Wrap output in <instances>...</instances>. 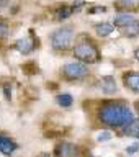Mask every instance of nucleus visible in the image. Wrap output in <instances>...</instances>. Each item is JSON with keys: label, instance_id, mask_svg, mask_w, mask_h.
<instances>
[{"label": "nucleus", "instance_id": "nucleus-14", "mask_svg": "<svg viewBox=\"0 0 139 157\" xmlns=\"http://www.w3.org/2000/svg\"><path fill=\"white\" fill-rule=\"evenodd\" d=\"M123 31H125V34L128 38H136L139 34V20H133L128 26L123 28Z\"/></svg>", "mask_w": 139, "mask_h": 157}, {"label": "nucleus", "instance_id": "nucleus-17", "mask_svg": "<svg viewBox=\"0 0 139 157\" xmlns=\"http://www.w3.org/2000/svg\"><path fill=\"white\" fill-rule=\"evenodd\" d=\"M72 13H74V7H62V8L57 10L56 18H57V20H67Z\"/></svg>", "mask_w": 139, "mask_h": 157}, {"label": "nucleus", "instance_id": "nucleus-6", "mask_svg": "<svg viewBox=\"0 0 139 157\" xmlns=\"http://www.w3.org/2000/svg\"><path fill=\"white\" fill-rule=\"evenodd\" d=\"M15 151H18V144L10 136L0 132V152L5 155H12Z\"/></svg>", "mask_w": 139, "mask_h": 157}, {"label": "nucleus", "instance_id": "nucleus-1", "mask_svg": "<svg viewBox=\"0 0 139 157\" xmlns=\"http://www.w3.org/2000/svg\"><path fill=\"white\" fill-rule=\"evenodd\" d=\"M98 118L103 124L110 128H123L134 120V115L131 108H128L123 103H105L98 110Z\"/></svg>", "mask_w": 139, "mask_h": 157}, {"label": "nucleus", "instance_id": "nucleus-26", "mask_svg": "<svg viewBox=\"0 0 139 157\" xmlns=\"http://www.w3.org/2000/svg\"><path fill=\"white\" fill-rule=\"evenodd\" d=\"M41 157H51V155H48V154H41Z\"/></svg>", "mask_w": 139, "mask_h": 157}, {"label": "nucleus", "instance_id": "nucleus-22", "mask_svg": "<svg viewBox=\"0 0 139 157\" xmlns=\"http://www.w3.org/2000/svg\"><path fill=\"white\" fill-rule=\"evenodd\" d=\"M82 5H83V0H77V2H74L72 7H74V10H79V8L82 7Z\"/></svg>", "mask_w": 139, "mask_h": 157}, {"label": "nucleus", "instance_id": "nucleus-19", "mask_svg": "<svg viewBox=\"0 0 139 157\" xmlns=\"http://www.w3.org/2000/svg\"><path fill=\"white\" fill-rule=\"evenodd\" d=\"M110 139H111V134H110V132H100V134L97 136V141H98V142L110 141Z\"/></svg>", "mask_w": 139, "mask_h": 157}, {"label": "nucleus", "instance_id": "nucleus-8", "mask_svg": "<svg viewBox=\"0 0 139 157\" xmlns=\"http://www.w3.org/2000/svg\"><path fill=\"white\" fill-rule=\"evenodd\" d=\"M15 49H17L18 52H21V54H29L34 49V41L31 38H28V36H23V38L17 39Z\"/></svg>", "mask_w": 139, "mask_h": 157}, {"label": "nucleus", "instance_id": "nucleus-24", "mask_svg": "<svg viewBox=\"0 0 139 157\" xmlns=\"http://www.w3.org/2000/svg\"><path fill=\"white\" fill-rule=\"evenodd\" d=\"M134 57L137 59V61H139V48L136 49V51H134Z\"/></svg>", "mask_w": 139, "mask_h": 157}, {"label": "nucleus", "instance_id": "nucleus-18", "mask_svg": "<svg viewBox=\"0 0 139 157\" xmlns=\"http://www.w3.org/2000/svg\"><path fill=\"white\" fill-rule=\"evenodd\" d=\"M106 7H90L88 8V13L90 15H97V13H105Z\"/></svg>", "mask_w": 139, "mask_h": 157}, {"label": "nucleus", "instance_id": "nucleus-11", "mask_svg": "<svg viewBox=\"0 0 139 157\" xmlns=\"http://www.w3.org/2000/svg\"><path fill=\"white\" fill-rule=\"evenodd\" d=\"M133 20H136L134 17H133L131 13H128V12H123V13H118L116 17H115V20H113V25L115 26H118V28H125V26H128Z\"/></svg>", "mask_w": 139, "mask_h": 157}, {"label": "nucleus", "instance_id": "nucleus-13", "mask_svg": "<svg viewBox=\"0 0 139 157\" xmlns=\"http://www.w3.org/2000/svg\"><path fill=\"white\" fill-rule=\"evenodd\" d=\"M116 7L125 10V12H131V10H137L139 8V0H118Z\"/></svg>", "mask_w": 139, "mask_h": 157}, {"label": "nucleus", "instance_id": "nucleus-5", "mask_svg": "<svg viewBox=\"0 0 139 157\" xmlns=\"http://www.w3.org/2000/svg\"><path fill=\"white\" fill-rule=\"evenodd\" d=\"M56 157H79V147L72 142H61L54 149Z\"/></svg>", "mask_w": 139, "mask_h": 157}, {"label": "nucleus", "instance_id": "nucleus-16", "mask_svg": "<svg viewBox=\"0 0 139 157\" xmlns=\"http://www.w3.org/2000/svg\"><path fill=\"white\" fill-rule=\"evenodd\" d=\"M10 34V25L7 20H0V41H5Z\"/></svg>", "mask_w": 139, "mask_h": 157}, {"label": "nucleus", "instance_id": "nucleus-3", "mask_svg": "<svg viewBox=\"0 0 139 157\" xmlns=\"http://www.w3.org/2000/svg\"><path fill=\"white\" fill-rule=\"evenodd\" d=\"M75 33H74L72 26H62L57 28L56 31H52L51 34V46L54 51H67L71 49Z\"/></svg>", "mask_w": 139, "mask_h": 157}, {"label": "nucleus", "instance_id": "nucleus-15", "mask_svg": "<svg viewBox=\"0 0 139 157\" xmlns=\"http://www.w3.org/2000/svg\"><path fill=\"white\" fill-rule=\"evenodd\" d=\"M56 101H57L59 106L69 108V106H71L72 103H74V98H72V95H69V93H61V95L56 97Z\"/></svg>", "mask_w": 139, "mask_h": 157}, {"label": "nucleus", "instance_id": "nucleus-20", "mask_svg": "<svg viewBox=\"0 0 139 157\" xmlns=\"http://www.w3.org/2000/svg\"><path fill=\"white\" fill-rule=\"evenodd\" d=\"M137 151H139V144H137V142H134V144L129 146V147H126L128 154H134V152H137Z\"/></svg>", "mask_w": 139, "mask_h": 157}, {"label": "nucleus", "instance_id": "nucleus-2", "mask_svg": "<svg viewBox=\"0 0 139 157\" xmlns=\"http://www.w3.org/2000/svg\"><path fill=\"white\" fill-rule=\"evenodd\" d=\"M74 57L79 59L80 62H85V64H93V62H97L98 61V49L97 46L93 44L92 41H88L87 38H83L80 39L75 46H74Z\"/></svg>", "mask_w": 139, "mask_h": 157}, {"label": "nucleus", "instance_id": "nucleus-10", "mask_svg": "<svg viewBox=\"0 0 139 157\" xmlns=\"http://www.w3.org/2000/svg\"><path fill=\"white\" fill-rule=\"evenodd\" d=\"M123 136H129V137H136L139 139V120H133L129 121L126 126H123Z\"/></svg>", "mask_w": 139, "mask_h": 157}, {"label": "nucleus", "instance_id": "nucleus-7", "mask_svg": "<svg viewBox=\"0 0 139 157\" xmlns=\"http://www.w3.org/2000/svg\"><path fill=\"white\" fill-rule=\"evenodd\" d=\"M123 83L126 88H129L133 93H139V74L137 72H128L123 75Z\"/></svg>", "mask_w": 139, "mask_h": 157}, {"label": "nucleus", "instance_id": "nucleus-21", "mask_svg": "<svg viewBox=\"0 0 139 157\" xmlns=\"http://www.w3.org/2000/svg\"><path fill=\"white\" fill-rule=\"evenodd\" d=\"M3 95H5V98H7V100H10V98H12V88H10L8 85H3Z\"/></svg>", "mask_w": 139, "mask_h": 157}, {"label": "nucleus", "instance_id": "nucleus-4", "mask_svg": "<svg viewBox=\"0 0 139 157\" xmlns=\"http://www.w3.org/2000/svg\"><path fill=\"white\" fill-rule=\"evenodd\" d=\"M88 67L85 62H69L62 67V75L66 77V80H80V78L88 75Z\"/></svg>", "mask_w": 139, "mask_h": 157}, {"label": "nucleus", "instance_id": "nucleus-23", "mask_svg": "<svg viewBox=\"0 0 139 157\" xmlns=\"http://www.w3.org/2000/svg\"><path fill=\"white\" fill-rule=\"evenodd\" d=\"M7 3H8V0H0V10H2Z\"/></svg>", "mask_w": 139, "mask_h": 157}, {"label": "nucleus", "instance_id": "nucleus-12", "mask_svg": "<svg viewBox=\"0 0 139 157\" xmlns=\"http://www.w3.org/2000/svg\"><path fill=\"white\" fill-rule=\"evenodd\" d=\"M113 29H115V25H113V23H108V21H103V23L95 25V33H97L100 38L110 36V34L113 33Z\"/></svg>", "mask_w": 139, "mask_h": 157}, {"label": "nucleus", "instance_id": "nucleus-25", "mask_svg": "<svg viewBox=\"0 0 139 157\" xmlns=\"http://www.w3.org/2000/svg\"><path fill=\"white\" fill-rule=\"evenodd\" d=\"M134 108H136V111L139 113V101H136V103H134Z\"/></svg>", "mask_w": 139, "mask_h": 157}, {"label": "nucleus", "instance_id": "nucleus-9", "mask_svg": "<svg viewBox=\"0 0 139 157\" xmlns=\"http://www.w3.org/2000/svg\"><path fill=\"white\" fill-rule=\"evenodd\" d=\"M100 87H102L103 93H106V95H113V93H116V92H118V87H116L115 78L110 77V75H108V77H102Z\"/></svg>", "mask_w": 139, "mask_h": 157}]
</instances>
